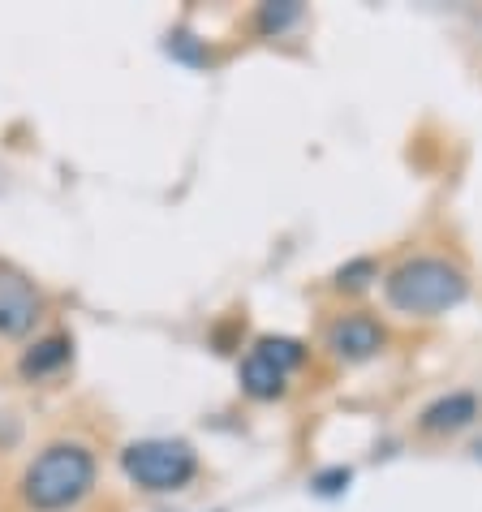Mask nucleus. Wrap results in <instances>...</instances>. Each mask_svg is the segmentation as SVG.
<instances>
[{"label":"nucleus","mask_w":482,"mask_h":512,"mask_svg":"<svg viewBox=\"0 0 482 512\" xmlns=\"http://www.w3.org/2000/svg\"><path fill=\"white\" fill-rule=\"evenodd\" d=\"M470 297V280L457 263L439 259V254H414V259L396 263L384 276V302L396 315L409 319H435L457 310Z\"/></svg>","instance_id":"obj_1"},{"label":"nucleus","mask_w":482,"mask_h":512,"mask_svg":"<svg viewBox=\"0 0 482 512\" xmlns=\"http://www.w3.org/2000/svg\"><path fill=\"white\" fill-rule=\"evenodd\" d=\"M95 487V452L74 439H56L22 474V500L35 512H65Z\"/></svg>","instance_id":"obj_2"},{"label":"nucleus","mask_w":482,"mask_h":512,"mask_svg":"<svg viewBox=\"0 0 482 512\" xmlns=\"http://www.w3.org/2000/svg\"><path fill=\"white\" fill-rule=\"evenodd\" d=\"M121 469L134 487L168 495V491H181L198 474V452L186 439H134L121 452Z\"/></svg>","instance_id":"obj_3"},{"label":"nucleus","mask_w":482,"mask_h":512,"mask_svg":"<svg viewBox=\"0 0 482 512\" xmlns=\"http://www.w3.org/2000/svg\"><path fill=\"white\" fill-rule=\"evenodd\" d=\"M306 362V345L293 336H263L241 362V392L254 401H276L289 388V375Z\"/></svg>","instance_id":"obj_4"},{"label":"nucleus","mask_w":482,"mask_h":512,"mask_svg":"<svg viewBox=\"0 0 482 512\" xmlns=\"http://www.w3.org/2000/svg\"><path fill=\"white\" fill-rule=\"evenodd\" d=\"M39 319H44V297H39L31 276L0 263V336L22 340L35 332Z\"/></svg>","instance_id":"obj_5"},{"label":"nucleus","mask_w":482,"mask_h":512,"mask_svg":"<svg viewBox=\"0 0 482 512\" xmlns=\"http://www.w3.org/2000/svg\"><path fill=\"white\" fill-rule=\"evenodd\" d=\"M323 345L332 349L336 362H371L375 353H384L388 345V332L384 323H379L375 315H366V310H349V315H340L328 323V332H323Z\"/></svg>","instance_id":"obj_6"},{"label":"nucleus","mask_w":482,"mask_h":512,"mask_svg":"<svg viewBox=\"0 0 482 512\" xmlns=\"http://www.w3.org/2000/svg\"><path fill=\"white\" fill-rule=\"evenodd\" d=\"M478 418V396L474 392H444L418 414V426L427 435H452V431H465Z\"/></svg>","instance_id":"obj_7"},{"label":"nucleus","mask_w":482,"mask_h":512,"mask_svg":"<svg viewBox=\"0 0 482 512\" xmlns=\"http://www.w3.org/2000/svg\"><path fill=\"white\" fill-rule=\"evenodd\" d=\"M69 358H74V340L69 336H44L22 353L18 371H22V379H48V375L61 371Z\"/></svg>","instance_id":"obj_8"},{"label":"nucleus","mask_w":482,"mask_h":512,"mask_svg":"<svg viewBox=\"0 0 482 512\" xmlns=\"http://www.w3.org/2000/svg\"><path fill=\"white\" fill-rule=\"evenodd\" d=\"M297 18H302V5H297V0H272V5L259 9V31L280 35V31H289Z\"/></svg>","instance_id":"obj_9"},{"label":"nucleus","mask_w":482,"mask_h":512,"mask_svg":"<svg viewBox=\"0 0 482 512\" xmlns=\"http://www.w3.org/2000/svg\"><path fill=\"white\" fill-rule=\"evenodd\" d=\"M371 280H379L375 259H349V263L336 272V289H345V293H362Z\"/></svg>","instance_id":"obj_10"},{"label":"nucleus","mask_w":482,"mask_h":512,"mask_svg":"<svg viewBox=\"0 0 482 512\" xmlns=\"http://www.w3.org/2000/svg\"><path fill=\"white\" fill-rule=\"evenodd\" d=\"M353 482V469L349 465H332V469H319L315 478H310V491L323 495V500H332V495H340Z\"/></svg>","instance_id":"obj_11"},{"label":"nucleus","mask_w":482,"mask_h":512,"mask_svg":"<svg viewBox=\"0 0 482 512\" xmlns=\"http://www.w3.org/2000/svg\"><path fill=\"white\" fill-rule=\"evenodd\" d=\"M168 52L177 56V61H186V65H207L211 56H207V48L198 44V39L190 35V31H177V35H168Z\"/></svg>","instance_id":"obj_12"},{"label":"nucleus","mask_w":482,"mask_h":512,"mask_svg":"<svg viewBox=\"0 0 482 512\" xmlns=\"http://www.w3.org/2000/svg\"><path fill=\"white\" fill-rule=\"evenodd\" d=\"M474 452H478V461H482V444H478V448H474Z\"/></svg>","instance_id":"obj_13"}]
</instances>
